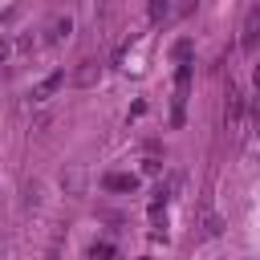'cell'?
<instances>
[{
	"instance_id": "obj_1",
	"label": "cell",
	"mask_w": 260,
	"mask_h": 260,
	"mask_svg": "<svg viewBox=\"0 0 260 260\" xmlns=\"http://www.w3.org/2000/svg\"><path fill=\"white\" fill-rule=\"evenodd\" d=\"M61 85H65V73H49L45 81H37V85L28 89V106H45V102H49Z\"/></svg>"
},
{
	"instance_id": "obj_2",
	"label": "cell",
	"mask_w": 260,
	"mask_h": 260,
	"mask_svg": "<svg viewBox=\"0 0 260 260\" xmlns=\"http://www.w3.org/2000/svg\"><path fill=\"white\" fill-rule=\"evenodd\" d=\"M223 122L228 130H240L244 126V93L236 85H228V106H223Z\"/></svg>"
},
{
	"instance_id": "obj_3",
	"label": "cell",
	"mask_w": 260,
	"mask_h": 260,
	"mask_svg": "<svg viewBox=\"0 0 260 260\" xmlns=\"http://www.w3.org/2000/svg\"><path fill=\"white\" fill-rule=\"evenodd\" d=\"M260 41V4H252L244 12V24H240V49H252Z\"/></svg>"
},
{
	"instance_id": "obj_4",
	"label": "cell",
	"mask_w": 260,
	"mask_h": 260,
	"mask_svg": "<svg viewBox=\"0 0 260 260\" xmlns=\"http://www.w3.org/2000/svg\"><path fill=\"white\" fill-rule=\"evenodd\" d=\"M69 32H73V16H57V20H49V28H45L41 45H61Z\"/></svg>"
},
{
	"instance_id": "obj_5",
	"label": "cell",
	"mask_w": 260,
	"mask_h": 260,
	"mask_svg": "<svg viewBox=\"0 0 260 260\" xmlns=\"http://www.w3.org/2000/svg\"><path fill=\"white\" fill-rule=\"evenodd\" d=\"M98 81H102V65H98V61H81L77 73H73V85L89 89V85H98Z\"/></svg>"
},
{
	"instance_id": "obj_6",
	"label": "cell",
	"mask_w": 260,
	"mask_h": 260,
	"mask_svg": "<svg viewBox=\"0 0 260 260\" xmlns=\"http://www.w3.org/2000/svg\"><path fill=\"white\" fill-rule=\"evenodd\" d=\"M102 183H106L110 191H134V187H138V179H134V175H106Z\"/></svg>"
},
{
	"instance_id": "obj_7",
	"label": "cell",
	"mask_w": 260,
	"mask_h": 260,
	"mask_svg": "<svg viewBox=\"0 0 260 260\" xmlns=\"http://www.w3.org/2000/svg\"><path fill=\"white\" fill-rule=\"evenodd\" d=\"M171 16V0H150V20L158 24V20H167Z\"/></svg>"
},
{
	"instance_id": "obj_8",
	"label": "cell",
	"mask_w": 260,
	"mask_h": 260,
	"mask_svg": "<svg viewBox=\"0 0 260 260\" xmlns=\"http://www.w3.org/2000/svg\"><path fill=\"white\" fill-rule=\"evenodd\" d=\"M219 228H223V219H219L215 211H207V215H203V236H219Z\"/></svg>"
},
{
	"instance_id": "obj_9",
	"label": "cell",
	"mask_w": 260,
	"mask_h": 260,
	"mask_svg": "<svg viewBox=\"0 0 260 260\" xmlns=\"http://www.w3.org/2000/svg\"><path fill=\"white\" fill-rule=\"evenodd\" d=\"M187 57H191V41L183 37V41H175V61H179V65H187Z\"/></svg>"
},
{
	"instance_id": "obj_10",
	"label": "cell",
	"mask_w": 260,
	"mask_h": 260,
	"mask_svg": "<svg viewBox=\"0 0 260 260\" xmlns=\"http://www.w3.org/2000/svg\"><path fill=\"white\" fill-rule=\"evenodd\" d=\"M89 256H93V260H114V248H110V244H93Z\"/></svg>"
},
{
	"instance_id": "obj_11",
	"label": "cell",
	"mask_w": 260,
	"mask_h": 260,
	"mask_svg": "<svg viewBox=\"0 0 260 260\" xmlns=\"http://www.w3.org/2000/svg\"><path fill=\"white\" fill-rule=\"evenodd\" d=\"M8 53H12V45H8V37H0V65L8 61Z\"/></svg>"
},
{
	"instance_id": "obj_12",
	"label": "cell",
	"mask_w": 260,
	"mask_h": 260,
	"mask_svg": "<svg viewBox=\"0 0 260 260\" xmlns=\"http://www.w3.org/2000/svg\"><path fill=\"white\" fill-rule=\"evenodd\" d=\"M252 81H256V93H260V65H256V73H252Z\"/></svg>"
}]
</instances>
